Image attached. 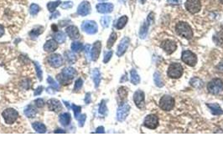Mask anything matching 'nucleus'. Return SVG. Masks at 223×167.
<instances>
[{"label":"nucleus","mask_w":223,"mask_h":167,"mask_svg":"<svg viewBox=\"0 0 223 167\" xmlns=\"http://www.w3.org/2000/svg\"><path fill=\"white\" fill-rule=\"evenodd\" d=\"M75 75H76V71L75 69L71 67H66L63 69L61 74L57 75V80L60 84L66 85H69L70 80H73Z\"/></svg>","instance_id":"f257e3e1"},{"label":"nucleus","mask_w":223,"mask_h":167,"mask_svg":"<svg viewBox=\"0 0 223 167\" xmlns=\"http://www.w3.org/2000/svg\"><path fill=\"white\" fill-rule=\"evenodd\" d=\"M176 33L178 35L181 37L186 38V39H191L193 37V31L191 29V26L185 22H181L177 23L176 27Z\"/></svg>","instance_id":"f03ea898"},{"label":"nucleus","mask_w":223,"mask_h":167,"mask_svg":"<svg viewBox=\"0 0 223 167\" xmlns=\"http://www.w3.org/2000/svg\"><path fill=\"white\" fill-rule=\"evenodd\" d=\"M184 69L179 63H173L168 69V76L171 79H179L183 75Z\"/></svg>","instance_id":"7ed1b4c3"},{"label":"nucleus","mask_w":223,"mask_h":167,"mask_svg":"<svg viewBox=\"0 0 223 167\" xmlns=\"http://www.w3.org/2000/svg\"><path fill=\"white\" fill-rule=\"evenodd\" d=\"M2 116L4 119L5 122L8 125H12L19 118V113L13 108H8L3 111Z\"/></svg>","instance_id":"20e7f679"},{"label":"nucleus","mask_w":223,"mask_h":167,"mask_svg":"<svg viewBox=\"0 0 223 167\" xmlns=\"http://www.w3.org/2000/svg\"><path fill=\"white\" fill-rule=\"evenodd\" d=\"M207 89L212 95H218L223 90V81L220 79H214L208 84Z\"/></svg>","instance_id":"39448f33"},{"label":"nucleus","mask_w":223,"mask_h":167,"mask_svg":"<svg viewBox=\"0 0 223 167\" xmlns=\"http://www.w3.org/2000/svg\"><path fill=\"white\" fill-rule=\"evenodd\" d=\"M181 60L185 64L190 66H195L197 63V57L196 55L192 53L190 50H185L182 53V56H181Z\"/></svg>","instance_id":"423d86ee"},{"label":"nucleus","mask_w":223,"mask_h":167,"mask_svg":"<svg viewBox=\"0 0 223 167\" xmlns=\"http://www.w3.org/2000/svg\"><path fill=\"white\" fill-rule=\"evenodd\" d=\"M159 106L163 110L165 111H170L175 106V100L173 97H171L170 95H164L160 99L159 101Z\"/></svg>","instance_id":"0eeeda50"},{"label":"nucleus","mask_w":223,"mask_h":167,"mask_svg":"<svg viewBox=\"0 0 223 167\" xmlns=\"http://www.w3.org/2000/svg\"><path fill=\"white\" fill-rule=\"evenodd\" d=\"M81 29L87 34H95L98 32V27L97 23L92 20H86L84 21L81 24Z\"/></svg>","instance_id":"6e6552de"},{"label":"nucleus","mask_w":223,"mask_h":167,"mask_svg":"<svg viewBox=\"0 0 223 167\" xmlns=\"http://www.w3.org/2000/svg\"><path fill=\"white\" fill-rule=\"evenodd\" d=\"M186 8L191 13H196L201 8V1L200 0H186Z\"/></svg>","instance_id":"1a4fd4ad"},{"label":"nucleus","mask_w":223,"mask_h":167,"mask_svg":"<svg viewBox=\"0 0 223 167\" xmlns=\"http://www.w3.org/2000/svg\"><path fill=\"white\" fill-rule=\"evenodd\" d=\"M158 125L159 119L155 115H148V116H146L144 121H143V125L151 130L156 129L158 127Z\"/></svg>","instance_id":"9d476101"},{"label":"nucleus","mask_w":223,"mask_h":167,"mask_svg":"<svg viewBox=\"0 0 223 167\" xmlns=\"http://www.w3.org/2000/svg\"><path fill=\"white\" fill-rule=\"evenodd\" d=\"M129 110H130V106L128 104H123L119 106L118 109V112H117V119L118 121H123L125 120V119L128 117V114H129Z\"/></svg>","instance_id":"9b49d317"},{"label":"nucleus","mask_w":223,"mask_h":167,"mask_svg":"<svg viewBox=\"0 0 223 167\" xmlns=\"http://www.w3.org/2000/svg\"><path fill=\"white\" fill-rule=\"evenodd\" d=\"M50 66L54 68H59L63 65V58L58 54H54L49 56L47 60Z\"/></svg>","instance_id":"f8f14e48"},{"label":"nucleus","mask_w":223,"mask_h":167,"mask_svg":"<svg viewBox=\"0 0 223 167\" xmlns=\"http://www.w3.org/2000/svg\"><path fill=\"white\" fill-rule=\"evenodd\" d=\"M161 48H162L167 54L171 55V54H173L176 50L177 45H176V43L174 42L173 40L167 39L163 41V43L161 44Z\"/></svg>","instance_id":"ddd939ff"},{"label":"nucleus","mask_w":223,"mask_h":167,"mask_svg":"<svg viewBox=\"0 0 223 167\" xmlns=\"http://www.w3.org/2000/svg\"><path fill=\"white\" fill-rule=\"evenodd\" d=\"M101 50H102V44L100 41H97L94 43L92 46V49L90 51L91 60L93 61H97L98 60V57L100 55Z\"/></svg>","instance_id":"4468645a"},{"label":"nucleus","mask_w":223,"mask_h":167,"mask_svg":"<svg viewBox=\"0 0 223 167\" xmlns=\"http://www.w3.org/2000/svg\"><path fill=\"white\" fill-rule=\"evenodd\" d=\"M91 4L87 1H83L77 8V13L81 16H86L91 13Z\"/></svg>","instance_id":"2eb2a0df"},{"label":"nucleus","mask_w":223,"mask_h":167,"mask_svg":"<svg viewBox=\"0 0 223 167\" xmlns=\"http://www.w3.org/2000/svg\"><path fill=\"white\" fill-rule=\"evenodd\" d=\"M133 101L137 107L142 109L144 106V93L142 90L136 91L133 95Z\"/></svg>","instance_id":"dca6fc26"},{"label":"nucleus","mask_w":223,"mask_h":167,"mask_svg":"<svg viewBox=\"0 0 223 167\" xmlns=\"http://www.w3.org/2000/svg\"><path fill=\"white\" fill-rule=\"evenodd\" d=\"M129 42H130L129 39L127 37L123 38V39L121 40L120 44L118 47V50H117V55L118 57H121L125 54V52L128 50V45H129Z\"/></svg>","instance_id":"f3484780"},{"label":"nucleus","mask_w":223,"mask_h":167,"mask_svg":"<svg viewBox=\"0 0 223 167\" xmlns=\"http://www.w3.org/2000/svg\"><path fill=\"white\" fill-rule=\"evenodd\" d=\"M47 105H48V109H49L50 111L59 112L60 110H62L61 103H60L58 100H55V99H50V100H48Z\"/></svg>","instance_id":"a211bd4d"},{"label":"nucleus","mask_w":223,"mask_h":167,"mask_svg":"<svg viewBox=\"0 0 223 167\" xmlns=\"http://www.w3.org/2000/svg\"><path fill=\"white\" fill-rule=\"evenodd\" d=\"M113 4L110 3H98L97 5V10L98 12L101 13H109L113 12Z\"/></svg>","instance_id":"6ab92c4d"},{"label":"nucleus","mask_w":223,"mask_h":167,"mask_svg":"<svg viewBox=\"0 0 223 167\" xmlns=\"http://www.w3.org/2000/svg\"><path fill=\"white\" fill-rule=\"evenodd\" d=\"M65 32L71 39H77L80 38V33H79L78 28L75 27V26L70 25V26L66 28Z\"/></svg>","instance_id":"aec40b11"},{"label":"nucleus","mask_w":223,"mask_h":167,"mask_svg":"<svg viewBox=\"0 0 223 167\" xmlns=\"http://www.w3.org/2000/svg\"><path fill=\"white\" fill-rule=\"evenodd\" d=\"M58 43L55 39H49L46 41V43L44 45V50L45 52H53L57 50Z\"/></svg>","instance_id":"412c9836"},{"label":"nucleus","mask_w":223,"mask_h":167,"mask_svg":"<svg viewBox=\"0 0 223 167\" xmlns=\"http://www.w3.org/2000/svg\"><path fill=\"white\" fill-rule=\"evenodd\" d=\"M70 120H71V117H70V115L69 113H63L59 117V121L63 126L69 125V124L70 123Z\"/></svg>","instance_id":"4be33fe9"},{"label":"nucleus","mask_w":223,"mask_h":167,"mask_svg":"<svg viewBox=\"0 0 223 167\" xmlns=\"http://www.w3.org/2000/svg\"><path fill=\"white\" fill-rule=\"evenodd\" d=\"M207 106L210 108L211 113L215 115H220L223 114V110L218 104H207Z\"/></svg>","instance_id":"5701e85b"},{"label":"nucleus","mask_w":223,"mask_h":167,"mask_svg":"<svg viewBox=\"0 0 223 167\" xmlns=\"http://www.w3.org/2000/svg\"><path fill=\"white\" fill-rule=\"evenodd\" d=\"M25 115L28 118H35L37 115V110H35L33 105H28L25 110Z\"/></svg>","instance_id":"b1692460"},{"label":"nucleus","mask_w":223,"mask_h":167,"mask_svg":"<svg viewBox=\"0 0 223 167\" xmlns=\"http://www.w3.org/2000/svg\"><path fill=\"white\" fill-rule=\"evenodd\" d=\"M92 80L95 84V87L98 88L101 82V73L98 69H94L92 71Z\"/></svg>","instance_id":"393cba45"},{"label":"nucleus","mask_w":223,"mask_h":167,"mask_svg":"<svg viewBox=\"0 0 223 167\" xmlns=\"http://www.w3.org/2000/svg\"><path fill=\"white\" fill-rule=\"evenodd\" d=\"M33 129L38 133H45L46 132V126L44 124L40 122H35L32 124Z\"/></svg>","instance_id":"a878e982"},{"label":"nucleus","mask_w":223,"mask_h":167,"mask_svg":"<svg viewBox=\"0 0 223 167\" xmlns=\"http://www.w3.org/2000/svg\"><path fill=\"white\" fill-rule=\"evenodd\" d=\"M148 27H149V23L148 21L143 23V25L141 26L140 31H139V35H140L141 39H145L147 34H148Z\"/></svg>","instance_id":"bb28decb"},{"label":"nucleus","mask_w":223,"mask_h":167,"mask_svg":"<svg viewBox=\"0 0 223 167\" xmlns=\"http://www.w3.org/2000/svg\"><path fill=\"white\" fill-rule=\"evenodd\" d=\"M130 76L132 84H133V85H138L139 84V82H140V77H139V75H138V73H137L135 70H131Z\"/></svg>","instance_id":"cd10ccee"},{"label":"nucleus","mask_w":223,"mask_h":167,"mask_svg":"<svg viewBox=\"0 0 223 167\" xmlns=\"http://www.w3.org/2000/svg\"><path fill=\"white\" fill-rule=\"evenodd\" d=\"M128 18L127 17L126 15L122 16V17L118 20L117 23H116V28H117L118 29H123V28L125 27V25L126 23H127V22H128Z\"/></svg>","instance_id":"c85d7f7f"},{"label":"nucleus","mask_w":223,"mask_h":167,"mask_svg":"<svg viewBox=\"0 0 223 167\" xmlns=\"http://www.w3.org/2000/svg\"><path fill=\"white\" fill-rule=\"evenodd\" d=\"M65 39H66V36H65V33L62 31H59L54 35V39L59 44H63L65 41Z\"/></svg>","instance_id":"c756f323"},{"label":"nucleus","mask_w":223,"mask_h":167,"mask_svg":"<svg viewBox=\"0 0 223 167\" xmlns=\"http://www.w3.org/2000/svg\"><path fill=\"white\" fill-rule=\"evenodd\" d=\"M43 31H44V29L42 27H36L31 30V32L30 33V36L32 39H36L39 35L42 34Z\"/></svg>","instance_id":"7c9ffc66"},{"label":"nucleus","mask_w":223,"mask_h":167,"mask_svg":"<svg viewBox=\"0 0 223 167\" xmlns=\"http://www.w3.org/2000/svg\"><path fill=\"white\" fill-rule=\"evenodd\" d=\"M153 80H154V83H155L156 86H158V87L159 88L163 87L164 86L163 80H162L160 74H159V72L154 73V75H153Z\"/></svg>","instance_id":"2f4dec72"},{"label":"nucleus","mask_w":223,"mask_h":167,"mask_svg":"<svg viewBox=\"0 0 223 167\" xmlns=\"http://www.w3.org/2000/svg\"><path fill=\"white\" fill-rule=\"evenodd\" d=\"M117 38H118V35H117L116 33L113 32L112 34H111L110 37H109V39H108V44H107V47H108V49H111V48L113 47V44H114V43H115L116 40H117Z\"/></svg>","instance_id":"473e14b6"},{"label":"nucleus","mask_w":223,"mask_h":167,"mask_svg":"<svg viewBox=\"0 0 223 167\" xmlns=\"http://www.w3.org/2000/svg\"><path fill=\"white\" fill-rule=\"evenodd\" d=\"M61 3V2L60 1H55V2H50L48 3L47 4V8H48V10L50 11V12L51 13H54L55 11V8L59 6V5Z\"/></svg>","instance_id":"72a5a7b5"},{"label":"nucleus","mask_w":223,"mask_h":167,"mask_svg":"<svg viewBox=\"0 0 223 167\" xmlns=\"http://www.w3.org/2000/svg\"><path fill=\"white\" fill-rule=\"evenodd\" d=\"M191 85L195 88H201L203 86V82L199 78H193L191 80Z\"/></svg>","instance_id":"f704fd0d"},{"label":"nucleus","mask_w":223,"mask_h":167,"mask_svg":"<svg viewBox=\"0 0 223 167\" xmlns=\"http://www.w3.org/2000/svg\"><path fill=\"white\" fill-rule=\"evenodd\" d=\"M40 8L39 5L36 4V3H32V4L30 5V14L33 15V16H35V15L37 14L38 13L40 12Z\"/></svg>","instance_id":"c9c22d12"},{"label":"nucleus","mask_w":223,"mask_h":167,"mask_svg":"<svg viewBox=\"0 0 223 167\" xmlns=\"http://www.w3.org/2000/svg\"><path fill=\"white\" fill-rule=\"evenodd\" d=\"M70 48H71V50H72L73 52H78V51H80V50H82V44L80 42H73L72 44H71V46H70Z\"/></svg>","instance_id":"e433bc0d"},{"label":"nucleus","mask_w":223,"mask_h":167,"mask_svg":"<svg viewBox=\"0 0 223 167\" xmlns=\"http://www.w3.org/2000/svg\"><path fill=\"white\" fill-rule=\"evenodd\" d=\"M107 112H108V108H107V105H106V101L105 100H102L100 106H99V114L105 115Z\"/></svg>","instance_id":"4c0bfd02"},{"label":"nucleus","mask_w":223,"mask_h":167,"mask_svg":"<svg viewBox=\"0 0 223 167\" xmlns=\"http://www.w3.org/2000/svg\"><path fill=\"white\" fill-rule=\"evenodd\" d=\"M118 95L120 99L123 100V99H126L127 95H128V90L126 87H121L118 89Z\"/></svg>","instance_id":"58836bf2"},{"label":"nucleus","mask_w":223,"mask_h":167,"mask_svg":"<svg viewBox=\"0 0 223 167\" xmlns=\"http://www.w3.org/2000/svg\"><path fill=\"white\" fill-rule=\"evenodd\" d=\"M111 22V17L109 16H104L101 18V23L103 28H108Z\"/></svg>","instance_id":"ea45409f"},{"label":"nucleus","mask_w":223,"mask_h":167,"mask_svg":"<svg viewBox=\"0 0 223 167\" xmlns=\"http://www.w3.org/2000/svg\"><path fill=\"white\" fill-rule=\"evenodd\" d=\"M65 56H66V60H67L68 62L70 63H75V60H76V57L75 55L73 54L72 52H67L65 53Z\"/></svg>","instance_id":"a19ab883"},{"label":"nucleus","mask_w":223,"mask_h":167,"mask_svg":"<svg viewBox=\"0 0 223 167\" xmlns=\"http://www.w3.org/2000/svg\"><path fill=\"white\" fill-rule=\"evenodd\" d=\"M71 108H72L73 111H74V115H75V119H78L79 117V115L81 113V106H78V105H75L74 104L71 105Z\"/></svg>","instance_id":"79ce46f5"},{"label":"nucleus","mask_w":223,"mask_h":167,"mask_svg":"<svg viewBox=\"0 0 223 167\" xmlns=\"http://www.w3.org/2000/svg\"><path fill=\"white\" fill-rule=\"evenodd\" d=\"M34 65H35V70H36V74H37L38 78L41 81L42 80V70H41V68H40V65H38L37 62H34Z\"/></svg>","instance_id":"37998d69"},{"label":"nucleus","mask_w":223,"mask_h":167,"mask_svg":"<svg viewBox=\"0 0 223 167\" xmlns=\"http://www.w3.org/2000/svg\"><path fill=\"white\" fill-rule=\"evenodd\" d=\"M47 82L49 83V84L50 85V86H51L52 88H54L55 90H59V88H60V86H59V84H57V83L55 82V80H53L51 77H50V76L48 77Z\"/></svg>","instance_id":"c03bdc74"},{"label":"nucleus","mask_w":223,"mask_h":167,"mask_svg":"<svg viewBox=\"0 0 223 167\" xmlns=\"http://www.w3.org/2000/svg\"><path fill=\"white\" fill-rule=\"evenodd\" d=\"M82 85H83V81L81 79V78H79L76 81H75V86H74V91L75 92H76V91H78V90H80L81 89V87H82Z\"/></svg>","instance_id":"a18cd8bd"},{"label":"nucleus","mask_w":223,"mask_h":167,"mask_svg":"<svg viewBox=\"0 0 223 167\" xmlns=\"http://www.w3.org/2000/svg\"><path fill=\"white\" fill-rule=\"evenodd\" d=\"M34 103H35V105H36L38 108H43L45 105V101H44L43 99H37V100H35V101H34Z\"/></svg>","instance_id":"49530a36"},{"label":"nucleus","mask_w":223,"mask_h":167,"mask_svg":"<svg viewBox=\"0 0 223 167\" xmlns=\"http://www.w3.org/2000/svg\"><path fill=\"white\" fill-rule=\"evenodd\" d=\"M113 55V51H108V52H106L105 55H104V59H103V62L107 64L108 62H109V60H111V57Z\"/></svg>","instance_id":"de8ad7c7"},{"label":"nucleus","mask_w":223,"mask_h":167,"mask_svg":"<svg viewBox=\"0 0 223 167\" xmlns=\"http://www.w3.org/2000/svg\"><path fill=\"white\" fill-rule=\"evenodd\" d=\"M86 119V115L85 114H83V115H81L80 118H79V120H78V123H79V126H80V127H82L83 125H84Z\"/></svg>","instance_id":"09e8293b"},{"label":"nucleus","mask_w":223,"mask_h":167,"mask_svg":"<svg viewBox=\"0 0 223 167\" xmlns=\"http://www.w3.org/2000/svg\"><path fill=\"white\" fill-rule=\"evenodd\" d=\"M21 85H22L23 87H24V89H26V90H28V89H30V88L31 83H30V81L29 80H25L22 82Z\"/></svg>","instance_id":"8fccbe9b"},{"label":"nucleus","mask_w":223,"mask_h":167,"mask_svg":"<svg viewBox=\"0 0 223 167\" xmlns=\"http://www.w3.org/2000/svg\"><path fill=\"white\" fill-rule=\"evenodd\" d=\"M73 6V3H71L70 1L69 2H64L61 4V8H70Z\"/></svg>","instance_id":"3c124183"},{"label":"nucleus","mask_w":223,"mask_h":167,"mask_svg":"<svg viewBox=\"0 0 223 167\" xmlns=\"http://www.w3.org/2000/svg\"><path fill=\"white\" fill-rule=\"evenodd\" d=\"M168 3L170 4L178 5L181 3V0H168Z\"/></svg>","instance_id":"603ef678"},{"label":"nucleus","mask_w":223,"mask_h":167,"mask_svg":"<svg viewBox=\"0 0 223 167\" xmlns=\"http://www.w3.org/2000/svg\"><path fill=\"white\" fill-rule=\"evenodd\" d=\"M91 101H92V99H91V94L90 93H87V94L86 95L85 103L86 104H90Z\"/></svg>","instance_id":"864d4df0"},{"label":"nucleus","mask_w":223,"mask_h":167,"mask_svg":"<svg viewBox=\"0 0 223 167\" xmlns=\"http://www.w3.org/2000/svg\"><path fill=\"white\" fill-rule=\"evenodd\" d=\"M42 90H43L42 86H40V87H38L37 89H36V90L35 91V95H40V94L42 93Z\"/></svg>","instance_id":"5fc2aeb1"},{"label":"nucleus","mask_w":223,"mask_h":167,"mask_svg":"<svg viewBox=\"0 0 223 167\" xmlns=\"http://www.w3.org/2000/svg\"><path fill=\"white\" fill-rule=\"evenodd\" d=\"M59 16H60V13L56 11V12L54 13L50 16V19H51V18H56L59 17Z\"/></svg>","instance_id":"6e6d98bb"},{"label":"nucleus","mask_w":223,"mask_h":167,"mask_svg":"<svg viewBox=\"0 0 223 167\" xmlns=\"http://www.w3.org/2000/svg\"><path fill=\"white\" fill-rule=\"evenodd\" d=\"M96 133H105L104 128H103V126H100V127H98V129H97V130H96Z\"/></svg>","instance_id":"4d7b16f0"},{"label":"nucleus","mask_w":223,"mask_h":167,"mask_svg":"<svg viewBox=\"0 0 223 167\" xmlns=\"http://www.w3.org/2000/svg\"><path fill=\"white\" fill-rule=\"evenodd\" d=\"M3 34H4V28L3 25L0 24V37H2Z\"/></svg>","instance_id":"13d9d810"},{"label":"nucleus","mask_w":223,"mask_h":167,"mask_svg":"<svg viewBox=\"0 0 223 167\" xmlns=\"http://www.w3.org/2000/svg\"><path fill=\"white\" fill-rule=\"evenodd\" d=\"M55 133H65V131H64L63 130H60V129H58L55 131Z\"/></svg>","instance_id":"bf43d9fd"},{"label":"nucleus","mask_w":223,"mask_h":167,"mask_svg":"<svg viewBox=\"0 0 223 167\" xmlns=\"http://www.w3.org/2000/svg\"><path fill=\"white\" fill-rule=\"evenodd\" d=\"M51 28H52V29H55V30H54V31H57V28H56V26H55V25H52V26H51Z\"/></svg>","instance_id":"052dcab7"},{"label":"nucleus","mask_w":223,"mask_h":167,"mask_svg":"<svg viewBox=\"0 0 223 167\" xmlns=\"http://www.w3.org/2000/svg\"><path fill=\"white\" fill-rule=\"evenodd\" d=\"M64 103H65V106H67L68 109H70V106H69V103H68V102H65V101H64Z\"/></svg>","instance_id":"680f3d73"},{"label":"nucleus","mask_w":223,"mask_h":167,"mask_svg":"<svg viewBox=\"0 0 223 167\" xmlns=\"http://www.w3.org/2000/svg\"><path fill=\"white\" fill-rule=\"evenodd\" d=\"M145 1L146 0H140V2L142 3H145Z\"/></svg>","instance_id":"e2e57ef3"},{"label":"nucleus","mask_w":223,"mask_h":167,"mask_svg":"<svg viewBox=\"0 0 223 167\" xmlns=\"http://www.w3.org/2000/svg\"><path fill=\"white\" fill-rule=\"evenodd\" d=\"M219 1H220V2H221V3H223V0H219Z\"/></svg>","instance_id":"0e129e2a"},{"label":"nucleus","mask_w":223,"mask_h":167,"mask_svg":"<svg viewBox=\"0 0 223 167\" xmlns=\"http://www.w3.org/2000/svg\"><path fill=\"white\" fill-rule=\"evenodd\" d=\"M99 1H105V0H99Z\"/></svg>","instance_id":"69168bd1"}]
</instances>
